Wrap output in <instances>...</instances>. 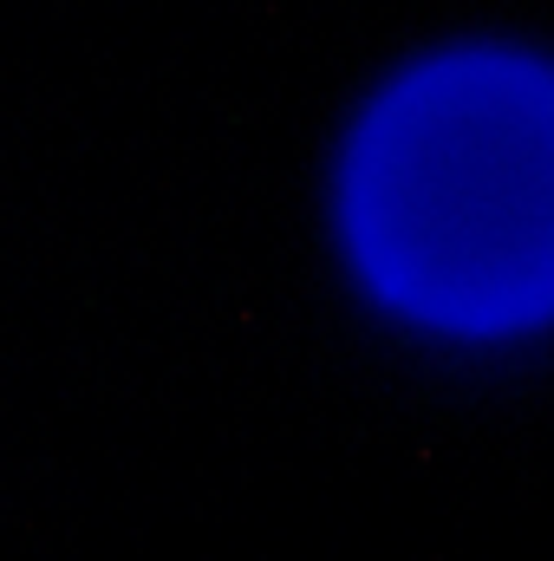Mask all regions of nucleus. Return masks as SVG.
Listing matches in <instances>:
<instances>
[{
  "label": "nucleus",
  "instance_id": "nucleus-1",
  "mask_svg": "<svg viewBox=\"0 0 554 561\" xmlns=\"http://www.w3.org/2000/svg\"><path fill=\"white\" fill-rule=\"evenodd\" d=\"M346 229L372 287L450 333L554 313V72L450 53L392 85L346 163Z\"/></svg>",
  "mask_w": 554,
  "mask_h": 561
}]
</instances>
